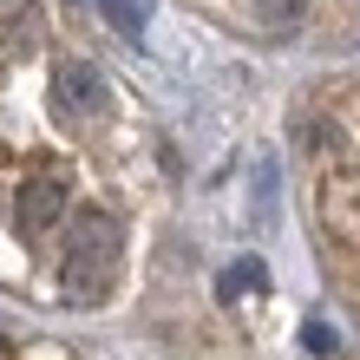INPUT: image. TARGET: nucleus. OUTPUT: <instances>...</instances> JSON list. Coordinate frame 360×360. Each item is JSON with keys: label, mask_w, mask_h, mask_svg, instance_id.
Instances as JSON below:
<instances>
[{"label": "nucleus", "mask_w": 360, "mask_h": 360, "mask_svg": "<svg viewBox=\"0 0 360 360\" xmlns=\"http://www.w3.org/2000/svg\"><path fill=\"white\" fill-rule=\"evenodd\" d=\"M59 98L66 105H79V112H98V72L92 66H59Z\"/></svg>", "instance_id": "f03ea898"}, {"label": "nucleus", "mask_w": 360, "mask_h": 360, "mask_svg": "<svg viewBox=\"0 0 360 360\" xmlns=\"http://www.w3.org/2000/svg\"><path fill=\"white\" fill-rule=\"evenodd\" d=\"M308 347H314V354H334V334H328L321 321H314V328H308Z\"/></svg>", "instance_id": "423d86ee"}, {"label": "nucleus", "mask_w": 360, "mask_h": 360, "mask_svg": "<svg viewBox=\"0 0 360 360\" xmlns=\"http://www.w3.org/2000/svg\"><path fill=\"white\" fill-rule=\"evenodd\" d=\"M236 288H262V262H236L223 275V295H236Z\"/></svg>", "instance_id": "39448f33"}, {"label": "nucleus", "mask_w": 360, "mask_h": 360, "mask_svg": "<svg viewBox=\"0 0 360 360\" xmlns=\"http://www.w3.org/2000/svg\"><path fill=\"white\" fill-rule=\"evenodd\" d=\"M66 217V184H53V177H33V184H20V203H13V223H20V236H46V229Z\"/></svg>", "instance_id": "f257e3e1"}, {"label": "nucleus", "mask_w": 360, "mask_h": 360, "mask_svg": "<svg viewBox=\"0 0 360 360\" xmlns=\"http://www.w3.org/2000/svg\"><path fill=\"white\" fill-rule=\"evenodd\" d=\"M256 20L269 33H295L302 27V0H256Z\"/></svg>", "instance_id": "7ed1b4c3"}, {"label": "nucleus", "mask_w": 360, "mask_h": 360, "mask_svg": "<svg viewBox=\"0 0 360 360\" xmlns=\"http://www.w3.org/2000/svg\"><path fill=\"white\" fill-rule=\"evenodd\" d=\"M98 7H105V20H112V27H124V33H138V20H144L138 0H98Z\"/></svg>", "instance_id": "20e7f679"}]
</instances>
